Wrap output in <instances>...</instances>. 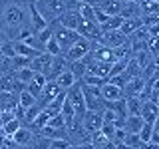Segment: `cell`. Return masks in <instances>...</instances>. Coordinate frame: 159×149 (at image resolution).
Returning a JSON list of instances; mask_svg holds the SVG:
<instances>
[{"instance_id":"6","label":"cell","mask_w":159,"mask_h":149,"mask_svg":"<svg viewBox=\"0 0 159 149\" xmlns=\"http://www.w3.org/2000/svg\"><path fill=\"white\" fill-rule=\"evenodd\" d=\"M127 42V36L125 34H121L119 30H109V32H102V36L98 38V44L99 46H106L109 50L121 46V44Z\"/></svg>"},{"instance_id":"16","label":"cell","mask_w":159,"mask_h":149,"mask_svg":"<svg viewBox=\"0 0 159 149\" xmlns=\"http://www.w3.org/2000/svg\"><path fill=\"white\" fill-rule=\"evenodd\" d=\"M141 26H143V24H141V16H139V18H123L121 26H119V32L125 34V36L129 38L135 30H139Z\"/></svg>"},{"instance_id":"15","label":"cell","mask_w":159,"mask_h":149,"mask_svg":"<svg viewBox=\"0 0 159 149\" xmlns=\"http://www.w3.org/2000/svg\"><path fill=\"white\" fill-rule=\"evenodd\" d=\"M32 135H34L32 129L22 125L12 137H10V139H12V143H14V145H18V147H28V145H30V141H32Z\"/></svg>"},{"instance_id":"24","label":"cell","mask_w":159,"mask_h":149,"mask_svg":"<svg viewBox=\"0 0 159 149\" xmlns=\"http://www.w3.org/2000/svg\"><path fill=\"white\" fill-rule=\"evenodd\" d=\"M40 111H42V106H40V103H34L32 107H26V109H24V117H22V119H24L26 123H32L34 119L38 117Z\"/></svg>"},{"instance_id":"12","label":"cell","mask_w":159,"mask_h":149,"mask_svg":"<svg viewBox=\"0 0 159 149\" xmlns=\"http://www.w3.org/2000/svg\"><path fill=\"white\" fill-rule=\"evenodd\" d=\"M52 82L56 84V88L60 89V92H68V89L72 88L74 84H76V78H74V74H72V72H70V70L66 68L64 72H60L58 76L52 79Z\"/></svg>"},{"instance_id":"3","label":"cell","mask_w":159,"mask_h":149,"mask_svg":"<svg viewBox=\"0 0 159 149\" xmlns=\"http://www.w3.org/2000/svg\"><path fill=\"white\" fill-rule=\"evenodd\" d=\"M92 52V42L86 38H78L76 42L70 46L66 52L62 54L64 60H66L68 64H72V62H78V60H82L84 56H88V54Z\"/></svg>"},{"instance_id":"7","label":"cell","mask_w":159,"mask_h":149,"mask_svg":"<svg viewBox=\"0 0 159 149\" xmlns=\"http://www.w3.org/2000/svg\"><path fill=\"white\" fill-rule=\"evenodd\" d=\"M28 20H30V28H32L34 34L42 32V30L48 28V24H50L48 20L38 12V8L34 6V4H28Z\"/></svg>"},{"instance_id":"13","label":"cell","mask_w":159,"mask_h":149,"mask_svg":"<svg viewBox=\"0 0 159 149\" xmlns=\"http://www.w3.org/2000/svg\"><path fill=\"white\" fill-rule=\"evenodd\" d=\"M99 96H102L103 102H117V99L123 97V92H121V88L111 86L109 82H106L102 88H99Z\"/></svg>"},{"instance_id":"8","label":"cell","mask_w":159,"mask_h":149,"mask_svg":"<svg viewBox=\"0 0 159 149\" xmlns=\"http://www.w3.org/2000/svg\"><path fill=\"white\" fill-rule=\"evenodd\" d=\"M103 125V119H102V113L99 111H86L82 117V127L86 129L88 133H93V131H99Z\"/></svg>"},{"instance_id":"17","label":"cell","mask_w":159,"mask_h":149,"mask_svg":"<svg viewBox=\"0 0 159 149\" xmlns=\"http://www.w3.org/2000/svg\"><path fill=\"white\" fill-rule=\"evenodd\" d=\"M34 74L36 72H34L32 68H20V70H14L12 72V78H14V82L22 84V86H28V84L32 82Z\"/></svg>"},{"instance_id":"28","label":"cell","mask_w":159,"mask_h":149,"mask_svg":"<svg viewBox=\"0 0 159 149\" xmlns=\"http://www.w3.org/2000/svg\"><path fill=\"white\" fill-rule=\"evenodd\" d=\"M26 2H28V4H36L38 0H26Z\"/></svg>"},{"instance_id":"11","label":"cell","mask_w":159,"mask_h":149,"mask_svg":"<svg viewBox=\"0 0 159 149\" xmlns=\"http://www.w3.org/2000/svg\"><path fill=\"white\" fill-rule=\"evenodd\" d=\"M58 93H62V92H60V89L56 88V84H54V82H48L46 86L42 88V92H40V96H38V99H36V103H40V106H42V109H44L54 97L58 96Z\"/></svg>"},{"instance_id":"25","label":"cell","mask_w":159,"mask_h":149,"mask_svg":"<svg viewBox=\"0 0 159 149\" xmlns=\"http://www.w3.org/2000/svg\"><path fill=\"white\" fill-rule=\"evenodd\" d=\"M48 121H50V115H48V111L46 109H42V111L38 113V117L34 119L30 125H34V127H38V129H42V127H46L48 125Z\"/></svg>"},{"instance_id":"29","label":"cell","mask_w":159,"mask_h":149,"mask_svg":"<svg viewBox=\"0 0 159 149\" xmlns=\"http://www.w3.org/2000/svg\"><path fill=\"white\" fill-rule=\"evenodd\" d=\"M20 149H28V147H20Z\"/></svg>"},{"instance_id":"26","label":"cell","mask_w":159,"mask_h":149,"mask_svg":"<svg viewBox=\"0 0 159 149\" xmlns=\"http://www.w3.org/2000/svg\"><path fill=\"white\" fill-rule=\"evenodd\" d=\"M139 149H159V145L157 143H151V141H145V143H141Z\"/></svg>"},{"instance_id":"21","label":"cell","mask_w":159,"mask_h":149,"mask_svg":"<svg viewBox=\"0 0 159 149\" xmlns=\"http://www.w3.org/2000/svg\"><path fill=\"white\" fill-rule=\"evenodd\" d=\"M20 127H22V121H20V119H16V117H12L10 121H6V123L2 125V133H4V137H12Z\"/></svg>"},{"instance_id":"27","label":"cell","mask_w":159,"mask_h":149,"mask_svg":"<svg viewBox=\"0 0 159 149\" xmlns=\"http://www.w3.org/2000/svg\"><path fill=\"white\" fill-rule=\"evenodd\" d=\"M76 2H78V4H92L93 0H76Z\"/></svg>"},{"instance_id":"19","label":"cell","mask_w":159,"mask_h":149,"mask_svg":"<svg viewBox=\"0 0 159 149\" xmlns=\"http://www.w3.org/2000/svg\"><path fill=\"white\" fill-rule=\"evenodd\" d=\"M16 97H18V106L22 107V109H26V107H32L34 103H36V97H34V96L28 92L26 88H24V89H20V92L16 93Z\"/></svg>"},{"instance_id":"2","label":"cell","mask_w":159,"mask_h":149,"mask_svg":"<svg viewBox=\"0 0 159 149\" xmlns=\"http://www.w3.org/2000/svg\"><path fill=\"white\" fill-rule=\"evenodd\" d=\"M34 6L38 8V12L42 14L48 22H56L68 10V0H38Z\"/></svg>"},{"instance_id":"14","label":"cell","mask_w":159,"mask_h":149,"mask_svg":"<svg viewBox=\"0 0 159 149\" xmlns=\"http://www.w3.org/2000/svg\"><path fill=\"white\" fill-rule=\"evenodd\" d=\"M141 119L145 123H155L159 119V109H157V103L153 102H143L141 106Z\"/></svg>"},{"instance_id":"4","label":"cell","mask_w":159,"mask_h":149,"mask_svg":"<svg viewBox=\"0 0 159 149\" xmlns=\"http://www.w3.org/2000/svg\"><path fill=\"white\" fill-rule=\"evenodd\" d=\"M82 93H84V106L86 111H99L103 109V99L99 96V88L93 86H84L82 84Z\"/></svg>"},{"instance_id":"20","label":"cell","mask_w":159,"mask_h":149,"mask_svg":"<svg viewBox=\"0 0 159 149\" xmlns=\"http://www.w3.org/2000/svg\"><path fill=\"white\" fill-rule=\"evenodd\" d=\"M141 106H143V102H139V97H125L127 115H141Z\"/></svg>"},{"instance_id":"30","label":"cell","mask_w":159,"mask_h":149,"mask_svg":"<svg viewBox=\"0 0 159 149\" xmlns=\"http://www.w3.org/2000/svg\"><path fill=\"white\" fill-rule=\"evenodd\" d=\"M0 78H2V74H0Z\"/></svg>"},{"instance_id":"1","label":"cell","mask_w":159,"mask_h":149,"mask_svg":"<svg viewBox=\"0 0 159 149\" xmlns=\"http://www.w3.org/2000/svg\"><path fill=\"white\" fill-rule=\"evenodd\" d=\"M30 26L26 0H0V30L6 40H16L22 28Z\"/></svg>"},{"instance_id":"5","label":"cell","mask_w":159,"mask_h":149,"mask_svg":"<svg viewBox=\"0 0 159 149\" xmlns=\"http://www.w3.org/2000/svg\"><path fill=\"white\" fill-rule=\"evenodd\" d=\"M50 24L54 26V34H52V36H54V40L58 42V46L62 48V54H64V52H66V50H68V48L80 38V36H78V32H76V30L62 28V26H58V24H54V22H50Z\"/></svg>"},{"instance_id":"22","label":"cell","mask_w":159,"mask_h":149,"mask_svg":"<svg viewBox=\"0 0 159 149\" xmlns=\"http://www.w3.org/2000/svg\"><path fill=\"white\" fill-rule=\"evenodd\" d=\"M123 18L121 16H107V20L99 26V30L102 32H109V30H119V26H121Z\"/></svg>"},{"instance_id":"9","label":"cell","mask_w":159,"mask_h":149,"mask_svg":"<svg viewBox=\"0 0 159 149\" xmlns=\"http://www.w3.org/2000/svg\"><path fill=\"white\" fill-rule=\"evenodd\" d=\"M80 22H82V18H80L78 10H66L54 24H58L62 28H68V30H76L80 26Z\"/></svg>"},{"instance_id":"10","label":"cell","mask_w":159,"mask_h":149,"mask_svg":"<svg viewBox=\"0 0 159 149\" xmlns=\"http://www.w3.org/2000/svg\"><path fill=\"white\" fill-rule=\"evenodd\" d=\"M121 6H123L121 0H96V6L93 8L102 10L106 16H119Z\"/></svg>"},{"instance_id":"23","label":"cell","mask_w":159,"mask_h":149,"mask_svg":"<svg viewBox=\"0 0 159 149\" xmlns=\"http://www.w3.org/2000/svg\"><path fill=\"white\" fill-rule=\"evenodd\" d=\"M80 82H82L84 86H93V88H102L103 84L107 82V79L99 78V76H96V74H84V78L80 79Z\"/></svg>"},{"instance_id":"18","label":"cell","mask_w":159,"mask_h":149,"mask_svg":"<svg viewBox=\"0 0 159 149\" xmlns=\"http://www.w3.org/2000/svg\"><path fill=\"white\" fill-rule=\"evenodd\" d=\"M133 62L139 66V70H143V68H147L149 64H153L155 62V56H151L149 54V50H141V52H137V54H133Z\"/></svg>"}]
</instances>
